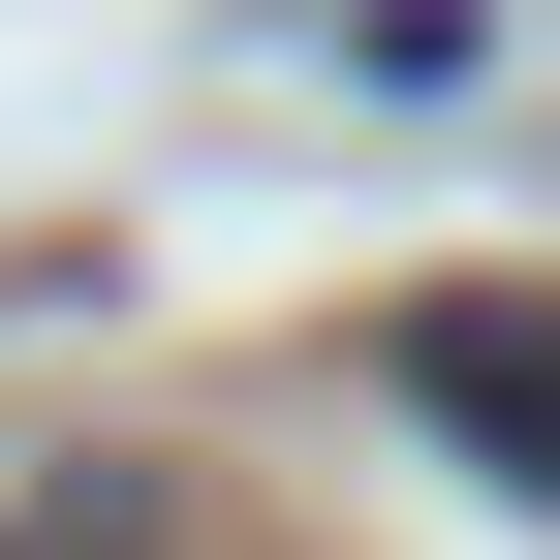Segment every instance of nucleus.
I'll return each instance as SVG.
<instances>
[{"label": "nucleus", "mask_w": 560, "mask_h": 560, "mask_svg": "<svg viewBox=\"0 0 560 560\" xmlns=\"http://www.w3.org/2000/svg\"><path fill=\"white\" fill-rule=\"evenodd\" d=\"M405 405H436L499 499H560V280H436V312H405Z\"/></svg>", "instance_id": "1"}, {"label": "nucleus", "mask_w": 560, "mask_h": 560, "mask_svg": "<svg viewBox=\"0 0 560 560\" xmlns=\"http://www.w3.org/2000/svg\"><path fill=\"white\" fill-rule=\"evenodd\" d=\"M0 560H156V467H32V499H0Z\"/></svg>", "instance_id": "2"}]
</instances>
